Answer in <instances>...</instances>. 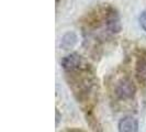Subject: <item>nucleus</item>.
Listing matches in <instances>:
<instances>
[{
	"label": "nucleus",
	"instance_id": "6e6552de",
	"mask_svg": "<svg viewBox=\"0 0 146 132\" xmlns=\"http://www.w3.org/2000/svg\"><path fill=\"white\" fill-rule=\"evenodd\" d=\"M139 25L142 27V29L146 32V10H144L139 17Z\"/></svg>",
	"mask_w": 146,
	"mask_h": 132
},
{
	"label": "nucleus",
	"instance_id": "7ed1b4c3",
	"mask_svg": "<svg viewBox=\"0 0 146 132\" xmlns=\"http://www.w3.org/2000/svg\"><path fill=\"white\" fill-rule=\"evenodd\" d=\"M62 67L67 72H75L77 71L81 65V59L77 53H72L66 55L60 62Z\"/></svg>",
	"mask_w": 146,
	"mask_h": 132
},
{
	"label": "nucleus",
	"instance_id": "20e7f679",
	"mask_svg": "<svg viewBox=\"0 0 146 132\" xmlns=\"http://www.w3.org/2000/svg\"><path fill=\"white\" fill-rule=\"evenodd\" d=\"M119 132H139V121L132 116L123 117L117 125Z\"/></svg>",
	"mask_w": 146,
	"mask_h": 132
},
{
	"label": "nucleus",
	"instance_id": "0eeeda50",
	"mask_svg": "<svg viewBox=\"0 0 146 132\" xmlns=\"http://www.w3.org/2000/svg\"><path fill=\"white\" fill-rule=\"evenodd\" d=\"M86 121H87V123L92 129L94 132H103V129L101 128V125L98 123V121L96 120V118L91 113L86 115Z\"/></svg>",
	"mask_w": 146,
	"mask_h": 132
},
{
	"label": "nucleus",
	"instance_id": "f257e3e1",
	"mask_svg": "<svg viewBox=\"0 0 146 132\" xmlns=\"http://www.w3.org/2000/svg\"><path fill=\"white\" fill-rule=\"evenodd\" d=\"M136 93V87L130 78H123L117 83L115 87V95L120 99H131Z\"/></svg>",
	"mask_w": 146,
	"mask_h": 132
},
{
	"label": "nucleus",
	"instance_id": "1a4fd4ad",
	"mask_svg": "<svg viewBox=\"0 0 146 132\" xmlns=\"http://www.w3.org/2000/svg\"><path fill=\"white\" fill-rule=\"evenodd\" d=\"M68 132H84L82 130H78V129H73V130H69Z\"/></svg>",
	"mask_w": 146,
	"mask_h": 132
},
{
	"label": "nucleus",
	"instance_id": "39448f33",
	"mask_svg": "<svg viewBox=\"0 0 146 132\" xmlns=\"http://www.w3.org/2000/svg\"><path fill=\"white\" fill-rule=\"evenodd\" d=\"M78 43V35L74 31H68L62 37L59 42V47L64 51H68L75 47V45Z\"/></svg>",
	"mask_w": 146,
	"mask_h": 132
},
{
	"label": "nucleus",
	"instance_id": "f03ea898",
	"mask_svg": "<svg viewBox=\"0 0 146 132\" xmlns=\"http://www.w3.org/2000/svg\"><path fill=\"white\" fill-rule=\"evenodd\" d=\"M106 24L107 28L111 33H120L122 30V23H121V19L120 15L117 11L114 10H110L106 15Z\"/></svg>",
	"mask_w": 146,
	"mask_h": 132
},
{
	"label": "nucleus",
	"instance_id": "423d86ee",
	"mask_svg": "<svg viewBox=\"0 0 146 132\" xmlns=\"http://www.w3.org/2000/svg\"><path fill=\"white\" fill-rule=\"evenodd\" d=\"M136 76L142 83H146V59L139 57L136 62Z\"/></svg>",
	"mask_w": 146,
	"mask_h": 132
}]
</instances>
